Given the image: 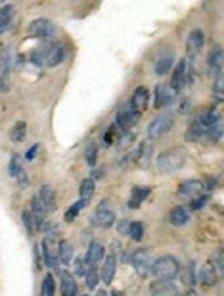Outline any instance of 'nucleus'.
I'll return each instance as SVG.
<instances>
[{
	"mask_svg": "<svg viewBox=\"0 0 224 296\" xmlns=\"http://www.w3.org/2000/svg\"><path fill=\"white\" fill-rule=\"evenodd\" d=\"M184 164H186V152L182 148L165 150L157 158V169H159L163 175H171L174 171H178Z\"/></svg>",
	"mask_w": 224,
	"mask_h": 296,
	"instance_id": "nucleus-1",
	"label": "nucleus"
},
{
	"mask_svg": "<svg viewBox=\"0 0 224 296\" xmlns=\"http://www.w3.org/2000/svg\"><path fill=\"white\" fill-rule=\"evenodd\" d=\"M151 273L155 279H163V281H171L176 275L180 273V263L174 256H161L157 258L153 265H151Z\"/></svg>",
	"mask_w": 224,
	"mask_h": 296,
	"instance_id": "nucleus-2",
	"label": "nucleus"
},
{
	"mask_svg": "<svg viewBox=\"0 0 224 296\" xmlns=\"http://www.w3.org/2000/svg\"><path fill=\"white\" fill-rule=\"evenodd\" d=\"M41 246H43V256H44L46 265L56 269V267H58V262H60V246H62L58 233H48L43 239V244H41Z\"/></svg>",
	"mask_w": 224,
	"mask_h": 296,
	"instance_id": "nucleus-3",
	"label": "nucleus"
},
{
	"mask_svg": "<svg viewBox=\"0 0 224 296\" xmlns=\"http://www.w3.org/2000/svg\"><path fill=\"white\" fill-rule=\"evenodd\" d=\"M172 127V116L171 114H161L155 120L149 121L148 125V137L149 139H159L163 133H167Z\"/></svg>",
	"mask_w": 224,
	"mask_h": 296,
	"instance_id": "nucleus-4",
	"label": "nucleus"
},
{
	"mask_svg": "<svg viewBox=\"0 0 224 296\" xmlns=\"http://www.w3.org/2000/svg\"><path fill=\"white\" fill-rule=\"evenodd\" d=\"M54 31H56L54 23L46 18H39L29 25V37H35V39H48L54 35Z\"/></svg>",
	"mask_w": 224,
	"mask_h": 296,
	"instance_id": "nucleus-5",
	"label": "nucleus"
},
{
	"mask_svg": "<svg viewBox=\"0 0 224 296\" xmlns=\"http://www.w3.org/2000/svg\"><path fill=\"white\" fill-rule=\"evenodd\" d=\"M148 100H149V92L146 87H138L132 92V98L128 102V106H130V110H132V114L136 118H140L144 114V110L148 108Z\"/></svg>",
	"mask_w": 224,
	"mask_h": 296,
	"instance_id": "nucleus-6",
	"label": "nucleus"
},
{
	"mask_svg": "<svg viewBox=\"0 0 224 296\" xmlns=\"http://www.w3.org/2000/svg\"><path fill=\"white\" fill-rule=\"evenodd\" d=\"M203 188H205V185H203L201 181H197V179H188V181L180 183V186H178V194H180L182 198H188V200L192 202V200L201 196Z\"/></svg>",
	"mask_w": 224,
	"mask_h": 296,
	"instance_id": "nucleus-7",
	"label": "nucleus"
},
{
	"mask_svg": "<svg viewBox=\"0 0 224 296\" xmlns=\"http://www.w3.org/2000/svg\"><path fill=\"white\" fill-rule=\"evenodd\" d=\"M151 265H153V260H151V254L149 250H136L134 256H132V267L136 269L138 275H148L151 271Z\"/></svg>",
	"mask_w": 224,
	"mask_h": 296,
	"instance_id": "nucleus-8",
	"label": "nucleus"
},
{
	"mask_svg": "<svg viewBox=\"0 0 224 296\" xmlns=\"http://www.w3.org/2000/svg\"><path fill=\"white\" fill-rule=\"evenodd\" d=\"M149 294L151 296H180V290L176 288V285L172 281H163L157 279L149 285Z\"/></svg>",
	"mask_w": 224,
	"mask_h": 296,
	"instance_id": "nucleus-9",
	"label": "nucleus"
},
{
	"mask_svg": "<svg viewBox=\"0 0 224 296\" xmlns=\"http://www.w3.org/2000/svg\"><path fill=\"white\" fill-rule=\"evenodd\" d=\"M94 223H98L100 227H111L113 223H115V212L109 208V204H107L106 200L104 202H100V206L96 210V216L92 218Z\"/></svg>",
	"mask_w": 224,
	"mask_h": 296,
	"instance_id": "nucleus-10",
	"label": "nucleus"
},
{
	"mask_svg": "<svg viewBox=\"0 0 224 296\" xmlns=\"http://www.w3.org/2000/svg\"><path fill=\"white\" fill-rule=\"evenodd\" d=\"M203 44H205V33L201 29H193L192 33L188 35V41H186V52L190 58L197 56L203 50Z\"/></svg>",
	"mask_w": 224,
	"mask_h": 296,
	"instance_id": "nucleus-11",
	"label": "nucleus"
},
{
	"mask_svg": "<svg viewBox=\"0 0 224 296\" xmlns=\"http://www.w3.org/2000/svg\"><path fill=\"white\" fill-rule=\"evenodd\" d=\"M207 66H209V73L211 75L220 73V69L224 67V50L220 46H213L211 48L209 58H207Z\"/></svg>",
	"mask_w": 224,
	"mask_h": 296,
	"instance_id": "nucleus-12",
	"label": "nucleus"
},
{
	"mask_svg": "<svg viewBox=\"0 0 224 296\" xmlns=\"http://www.w3.org/2000/svg\"><path fill=\"white\" fill-rule=\"evenodd\" d=\"M174 88L167 87V85H157L155 87V96H153V106L155 108H163L167 104H171L172 98H174Z\"/></svg>",
	"mask_w": 224,
	"mask_h": 296,
	"instance_id": "nucleus-13",
	"label": "nucleus"
},
{
	"mask_svg": "<svg viewBox=\"0 0 224 296\" xmlns=\"http://www.w3.org/2000/svg\"><path fill=\"white\" fill-rule=\"evenodd\" d=\"M138 121V118L132 114V110H130V106L128 104H125L123 108H119L117 116H115V125L117 127H121L123 131H127L130 125H134Z\"/></svg>",
	"mask_w": 224,
	"mask_h": 296,
	"instance_id": "nucleus-14",
	"label": "nucleus"
},
{
	"mask_svg": "<svg viewBox=\"0 0 224 296\" xmlns=\"http://www.w3.org/2000/svg\"><path fill=\"white\" fill-rule=\"evenodd\" d=\"M172 62H174V52L172 50H163L159 56H157V60H155V73L157 75H167L169 71H171L172 67Z\"/></svg>",
	"mask_w": 224,
	"mask_h": 296,
	"instance_id": "nucleus-15",
	"label": "nucleus"
},
{
	"mask_svg": "<svg viewBox=\"0 0 224 296\" xmlns=\"http://www.w3.org/2000/svg\"><path fill=\"white\" fill-rule=\"evenodd\" d=\"M186 79H188V64H186V60H180L176 66H174V71H172V79H171V87L174 90H180L184 87V83H186Z\"/></svg>",
	"mask_w": 224,
	"mask_h": 296,
	"instance_id": "nucleus-16",
	"label": "nucleus"
},
{
	"mask_svg": "<svg viewBox=\"0 0 224 296\" xmlns=\"http://www.w3.org/2000/svg\"><path fill=\"white\" fill-rule=\"evenodd\" d=\"M216 279H218V269H216V265L211 262L203 263L201 269H199V281H201L205 286H213V285H216Z\"/></svg>",
	"mask_w": 224,
	"mask_h": 296,
	"instance_id": "nucleus-17",
	"label": "nucleus"
},
{
	"mask_svg": "<svg viewBox=\"0 0 224 296\" xmlns=\"http://www.w3.org/2000/svg\"><path fill=\"white\" fill-rule=\"evenodd\" d=\"M115 269H117V258H115L113 254H109V256H106V262H104L102 271H100V277H102V281H104L106 285H109V283L113 281Z\"/></svg>",
	"mask_w": 224,
	"mask_h": 296,
	"instance_id": "nucleus-18",
	"label": "nucleus"
},
{
	"mask_svg": "<svg viewBox=\"0 0 224 296\" xmlns=\"http://www.w3.org/2000/svg\"><path fill=\"white\" fill-rule=\"evenodd\" d=\"M104 254H106V248H104L100 242H90V246H88V250H86L85 262L88 263V267H90V265H96L98 262L104 260Z\"/></svg>",
	"mask_w": 224,
	"mask_h": 296,
	"instance_id": "nucleus-19",
	"label": "nucleus"
},
{
	"mask_svg": "<svg viewBox=\"0 0 224 296\" xmlns=\"http://www.w3.org/2000/svg\"><path fill=\"white\" fill-rule=\"evenodd\" d=\"M39 198H41V202H43L46 214H52L54 210H56V192H54L52 186H48V185L41 186Z\"/></svg>",
	"mask_w": 224,
	"mask_h": 296,
	"instance_id": "nucleus-20",
	"label": "nucleus"
},
{
	"mask_svg": "<svg viewBox=\"0 0 224 296\" xmlns=\"http://www.w3.org/2000/svg\"><path fill=\"white\" fill-rule=\"evenodd\" d=\"M169 223L174 225V227H182V225H188L190 223V212L182 206H176V208L171 210L169 214Z\"/></svg>",
	"mask_w": 224,
	"mask_h": 296,
	"instance_id": "nucleus-21",
	"label": "nucleus"
},
{
	"mask_svg": "<svg viewBox=\"0 0 224 296\" xmlns=\"http://www.w3.org/2000/svg\"><path fill=\"white\" fill-rule=\"evenodd\" d=\"M149 192H151L149 186H134L132 194H130V200H128V208H140V204L149 196Z\"/></svg>",
	"mask_w": 224,
	"mask_h": 296,
	"instance_id": "nucleus-22",
	"label": "nucleus"
},
{
	"mask_svg": "<svg viewBox=\"0 0 224 296\" xmlns=\"http://www.w3.org/2000/svg\"><path fill=\"white\" fill-rule=\"evenodd\" d=\"M205 131H207V127L203 125L201 121L193 120L190 123V127H188V131H186V139L190 143H197V141H201L203 137H205Z\"/></svg>",
	"mask_w": 224,
	"mask_h": 296,
	"instance_id": "nucleus-23",
	"label": "nucleus"
},
{
	"mask_svg": "<svg viewBox=\"0 0 224 296\" xmlns=\"http://www.w3.org/2000/svg\"><path fill=\"white\" fill-rule=\"evenodd\" d=\"M79 292V286H77V281L71 273H62V296H77Z\"/></svg>",
	"mask_w": 224,
	"mask_h": 296,
	"instance_id": "nucleus-24",
	"label": "nucleus"
},
{
	"mask_svg": "<svg viewBox=\"0 0 224 296\" xmlns=\"http://www.w3.org/2000/svg\"><path fill=\"white\" fill-rule=\"evenodd\" d=\"M65 58V48L62 44H54L50 54H48V60H46V66L48 67H56L58 64H62Z\"/></svg>",
	"mask_w": 224,
	"mask_h": 296,
	"instance_id": "nucleus-25",
	"label": "nucleus"
},
{
	"mask_svg": "<svg viewBox=\"0 0 224 296\" xmlns=\"http://www.w3.org/2000/svg\"><path fill=\"white\" fill-rule=\"evenodd\" d=\"M222 133H224V127H222V121L218 120V121H214L213 125H209L207 127V131H205V141L207 143H216L220 137H222Z\"/></svg>",
	"mask_w": 224,
	"mask_h": 296,
	"instance_id": "nucleus-26",
	"label": "nucleus"
},
{
	"mask_svg": "<svg viewBox=\"0 0 224 296\" xmlns=\"http://www.w3.org/2000/svg\"><path fill=\"white\" fill-rule=\"evenodd\" d=\"M52 46H54V44H43V46L35 48V52L31 54V62H33V64H37V66H44V62L48 60V54H50Z\"/></svg>",
	"mask_w": 224,
	"mask_h": 296,
	"instance_id": "nucleus-27",
	"label": "nucleus"
},
{
	"mask_svg": "<svg viewBox=\"0 0 224 296\" xmlns=\"http://www.w3.org/2000/svg\"><path fill=\"white\" fill-rule=\"evenodd\" d=\"M73 258V244L69 241H62V246H60V263L62 265H69Z\"/></svg>",
	"mask_w": 224,
	"mask_h": 296,
	"instance_id": "nucleus-28",
	"label": "nucleus"
},
{
	"mask_svg": "<svg viewBox=\"0 0 224 296\" xmlns=\"http://www.w3.org/2000/svg\"><path fill=\"white\" fill-rule=\"evenodd\" d=\"M79 192H81V200L90 202V198L94 196V179H92V177H90V179H85V181L81 183Z\"/></svg>",
	"mask_w": 224,
	"mask_h": 296,
	"instance_id": "nucleus-29",
	"label": "nucleus"
},
{
	"mask_svg": "<svg viewBox=\"0 0 224 296\" xmlns=\"http://www.w3.org/2000/svg\"><path fill=\"white\" fill-rule=\"evenodd\" d=\"M12 20H14V6H10V4L2 6V10H0V31H6V27Z\"/></svg>",
	"mask_w": 224,
	"mask_h": 296,
	"instance_id": "nucleus-30",
	"label": "nucleus"
},
{
	"mask_svg": "<svg viewBox=\"0 0 224 296\" xmlns=\"http://www.w3.org/2000/svg\"><path fill=\"white\" fill-rule=\"evenodd\" d=\"M56 294V283H54V277L50 273L44 275L43 285H41V296H54Z\"/></svg>",
	"mask_w": 224,
	"mask_h": 296,
	"instance_id": "nucleus-31",
	"label": "nucleus"
},
{
	"mask_svg": "<svg viewBox=\"0 0 224 296\" xmlns=\"http://www.w3.org/2000/svg\"><path fill=\"white\" fill-rule=\"evenodd\" d=\"M197 281V275H195V267H193V262L186 265V269H182V283L188 286H193V283Z\"/></svg>",
	"mask_w": 224,
	"mask_h": 296,
	"instance_id": "nucleus-32",
	"label": "nucleus"
},
{
	"mask_svg": "<svg viewBox=\"0 0 224 296\" xmlns=\"http://www.w3.org/2000/svg\"><path fill=\"white\" fill-rule=\"evenodd\" d=\"M23 171V165H22V156L20 154H14L10 160V175L14 179H18V177L22 175Z\"/></svg>",
	"mask_w": 224,
	"mask_h": 296,
	"instance_id": "nucleus-33",
	"label": "nucleus"
},
{
	"mask_svg": "<svg viewBox=\"0 0 224 296\" xmlns=\"http://www.w3.org/2000/svg\"><path fill=\"white\" fill-rule=\"evenodd\" d=\"M25 129H27V125L23 123V121H18L14 127H12L10 131V139L14 141V143H20L23 137H25Z\"/></svg>",
	"mask_w": 224,
	"mask_h": 296,
	"instance_id": "nucleus-34",
	"label": "nucleus"
},
{
	"mask_svg": "<svg viewBox=\"0 0 224 296\" xmlns=\"http://www.w3.org/2000/svg\"><path fill=\"white\" fill-rule=\"evenodd\" d=\"M85 206H86L85 200H79V202H75L73 206H71V208L65 212V221H67V223H71V221H73L75 218L79 216V212L85 208Z\"/></svg>",
	"mask_w": 224,
	"mask_h": 296,
	"instance_id": "nucleus-35",
	"label": "nucleus"
},
{
	"mask_svg": "<svg viewBox=\"0 0 224 296\" xmlns=\"http://www.w3.org/2000/svg\"><path fill=\"white\" fill-rule=\"evenodd\" d=\"M96 156H98V146L94 143H88L85 150V158H86V164L90 165V167L96 165Z\"/></svg>",
	"mask_w": 224,
	"mask_h": 296,
	"instance_id": "nucleus-36",
	"label": "nucleus"
},
{
	"mask_svg": "<svg viewBox=\"0 0 224 296\" xmlns=\"http://www.w3.org/2000/svg\"><path fill=\"white\" fill-rule=\"evenodd\" d=\"M22 220H23V225H25L27 233H29V235H33V233L37 231V223H35V218H33V212L25 210V212L22 214Z\"/></svg>",
	"mask_w": 224,
	"mask_h": 296,
	"instance_id": "nucleus-37",
	"label": "nucleus"
},
{
	"mask_svg": "<svg viewBox=\"0 0 224 296\" xmlns=\"http://www.w3.org/2000/svg\"><path fill=\"white\" fill-rule=\"evenodd\" d=\"M100 279H102V277H100V273L96 271V267H94V265H90V267H88V273H86V286H88L90 290H92V288H96Z\"/></svg>",
	"mask_w": 224,
	"mask_h": 296,
	"instance_id": "nucleus-38",
	"label": "nucleus"
},
{
	"mask_svg": "<svg viewBox=\"0 0 224 296\" xmlns=\"http://www.w3.org/2000/svg\"><path fill=\"white\" fill-rule=\"evenodd\" d=\"M132 241H142V237H144V225L140 223V221H134L132 223V227H130V235H128Z\"/></svg>",
	"mask_w": 224,
	"mask_h": 296,
	"instance_id": "nucleus-39",
	"label": "nucleus"
},
{
	"mask_svg": "<svg viewBox=\"0 0 224 296\" xmlns=\"http://www.w3.org/2000/svg\"><path fill=\"white\" fill-rule=\"evenodd\" d=\"M136 137L132 135V133H125L121 139H119V144H117V148L119 150H125V148H128L130 144H132V141H134Z\"/></svg>",
	"mask_w": 224,
	"mask_h": 296,
	"instance_id": "nucleus-40",
	"label": "nucleus"
},
{
	"mask_svg": "<svg viewBox=\"0 0 224 296\" xmlns=\"http://www.w3.org/2000/svg\"><path fill=\"white\" fill-rule=\"evenodd\" d=\"M130 227H132V221L121 220L117 225V233L119 235H130Z\"/></svg>",
	"mask_w": 224,
	"mask_h": 296,
	"instance_id": "nucleus-41",
	"label": "nucleus"
},
{
	"mask_svg": "<svg viewBox=\"0 0 224 296\" xmlns=\"http://www.w3.org/2000/svg\"><path fill=\"white\" fill-rule=\"evenodd\" d=\"M213 90L216 92V94H220V96H224V75H218L216 79H214Z\"/></svg>",
	"mask_w": 224,
	"mask_h": 296,
	"instance_id": "nucleus-42",
	"label": "nucleus"
},
{
	"mask_svg": "<svg viewBox=\"0 0 224 296\" xmlns=\"http://www.w3.org/2000/svg\"><path fill=\"white\" fill-rule=\"evenodd\" d=\"M214 265H216V269H218V273L224 277V252H218L214 256Z\"/></svg>",
	"mask_w": 224,
	"mask_h": 296,
	"instance_id": "nucleus-43",
	"label": "nucleus"
},
{
	"mask_svg": "<svg viewBox=\"0 0 224 296\" xmlns=\"http://www.w3.org/2000/svg\"><path fill=\"white\" fill-rule=\"evenodd\" d=\"M115 127H117V125H111V127L107 129L106 135H104V146H111V144H113V133H115Z\"/></svg>",
	"mask_w": 224,
	"mask_h": 296,
	"instance_id": "nucleus-44",
	"label": "nucleus"
},
{
	"mask_svg": "<svg viewBox=\"0 0 224 296\" xmlns=\"http://www.w3.org/2000/svg\"><path fill=\"white\" fill-rule=\"evenodd\" d=\"M207 200H209V196L207 194H201L199 198H195V200H192V208L193 210H201L205 204H207Z\"/></svg>",
	"mask_w": 224,
	"mask_h": 296,
	"instance_id": "nucleus-45",
	"label": "nucleus"
},
{
	"mask_svg": "<svg viewBox=\"0 0 224 296\" xmlns=\"http://www.w3.org/2000/svg\"><path fill=\"white\" fill-rule=\"evenodd\" d=\"M85 260H81V258H77L75 260V275H85V273H88L85 269Z\"/></svg>",
	"mask_w": 224,
	"mask_h": 296,
	"instance_id": "nucleus-46",
	"label": "nucleus"
},
{
	"mask_svg": "<svg viewBox=\"0 0 224 296\" xmlns=\"http://www.w3.org/2000/svg\"><path fill=\"white\" fill-rule=\"evenodd\" d=\"M16 181L20 183V186H22V188H27V186H29V175L25 173V169H23V171H22V175L18 177Z\"/></svg>",
	"mask_w": 224,
	"mask_h": 296,
	"instance_id": "nucleus-47",
	"label": "nucleus"
},
{
	"mask_svg": "<svg viewBox=\"0 0 224 296\" xmlns=\"http://www.w3.org/2000/svg\"><path fill=\"white\" fill-rule=\"evenodd\" d=\"M37 152H39V144H33L31 148L27 150V154H25V160H27V162H31V160H35V156H37Z\"/></svg>",
	"mask_w": 224,
	"mask_h": 296,
	"instance_id": "nucleus-48",
	"label": "nucleus"
},
{
	"mask_svg": "<svg viewBox=\"0 0 224 296\" xmlns=\"http://www.w3.org/2000/svg\"><path fill=\"white\" fill-rule=\"evenodd\" d=\"M104 171H106V169H96V171H94V175H92V179H98V177H102V175H104Z\"/></svg>",
	"mask_w": 224,
	"mask_h": 296,
	"instance_id": "nucleus-49",
	"label": "nucleus"
},
{
	"mask_svg": "<svg viewBox=\"0 0 224 296\" xmlns=\"http://www.w3.org/2000/svg\"><path fill=\"white\" fill-rule=\"evenodd\" d=\"M186 296H199V294H197V292H195V290H192V288H190V290H188V292H186Z\"/></svg>",
	"mask_w": 224,
	"mask_h": 296,
	"instance_id": "nucleus-50",
	"label": "nucleus"
},
{
	"mask_svg": "<svg viewBox=\"0 0 224 296\" xmlns=\"http://www.w3.org/2000/svg\"><path fill=\"white\" fill-rule=\"evenodd\" d=\"M111 296H125V292H121V290H113Z\"/></svg>",
	"mask_w": 224,
	"mask_h": 296,
	"instance_id": "nucleus-51",
	"label": "nucleus"
},
{
	"mask_svg": "<svg viewBox=\"0 0 224 296\" xmlns=\"http://www.w3.org/2000/svg\"><path fill=\"white\" fill-rule=\"evenodd\" d=\"M96 296H109V294H107L106 290H98V292H96Z\"/></svg>",
	"mask_w": 224,
	"mask_h": 296,
	"instance_id": "nucleus-52",
	"label": "nucleus"
},
{
	"mask_svg": "<svg viewBox=\"0 0 224 296\" xmlns=\"http://www.w3.org/2000/svg\"><path fill=\"white\" fill-rule=\"evenodd\" d=\"M83 296H88V294H83Z\"/></svg>",
	"mask_w": 224,
	"mask_h": 296,
	"instance_id": "nucleus-53",
	"label": "nucleus"
}]
</instances>
